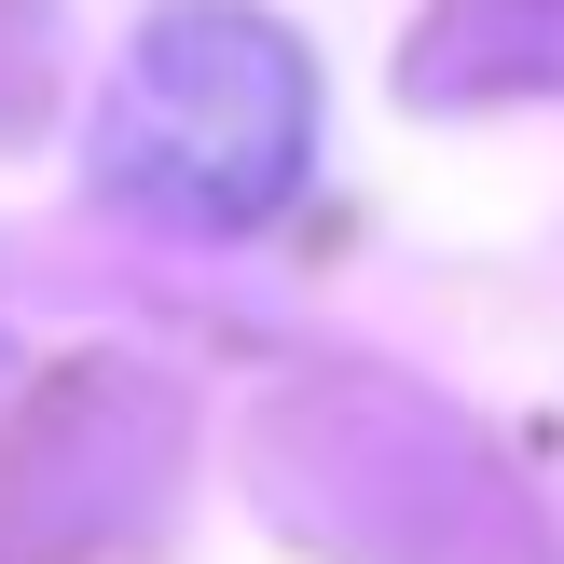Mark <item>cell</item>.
I'll list each match as a JSON object with an SVG mask.
<instances>
[{"instance_id":"cell-1","label":"cell","mask_w":564,"mask_h":564,"mask_svg":"<svg viewBox=\"0 0 564 564\" xmlns=\"http://www.w3.org/2000/svg\"><path fill=\"white\" fill-rule=\"evenodd\" d=\"M317 152V69L248 0H180L124 42L97 97V193L180 235H262Z\"/></svg>"}]
</instances>
